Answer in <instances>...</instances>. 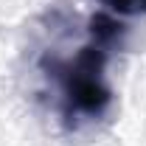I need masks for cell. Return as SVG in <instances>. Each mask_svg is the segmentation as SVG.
Returning a JSON list of instances; mask_svg holds the SVG:
<instances>
[{"label":"cell","mask_w":146,"mask_h":146,"mask_svg":"<svg viewBox=\"0 0 146 146\" xmlns=\"http://www.w3.org/2000/svg\"><path fill=\"white\" fill-rule=\"evenodd\" d=\"M98 3L107 6L115 14H124V17H141V14H146V0H98Z\"/></svg>","instance_id":"7a4b0ae2"},{"label":"cell","mask_w":146,"mask_h":146,"mask_svg":"<svg viewBox=\"0 0 146 146\" xmlns=\"http://www.w3.org/2000/svg\"><path fill=\"white\" fill-rule=\"evenodd\" d=\"M127 25L110 14H93L87 20V36L70 54L48 51L39 59V73L54 96V110L68 132H82L101 124L115 104L110 87V59L121 48Z\"/></svg>","instance_id":"6da1fadb"}]
</instances>
